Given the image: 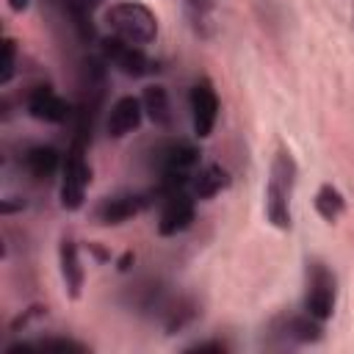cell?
Returning <instances> with one entry per match:
<instances>
[{
	"label": "cell",
	"mask_w": 354,
	"mask_h": 354,
	"mask_svg": "<svg viewBox=\"0 0 354 354\" xmlns=\"http://www.w3.org/2000/svg\"><path fill=\"white\" fill-rule=\"evenodd\" d=\"M296 160L293 155L279 147L271 160V174L266 183V218L277 230H290V199L296 188Z\"/></svg>",
	"instance_id": "cell-1"
},
{
	"label": "cell",
	"mask_w": 354,
	"mask_h": 354,
	"mask_svg": "<svg viewBox=\"0 0 354 354\" xmlns=\"http://www.w3.org/2000/svg\"><path fill=\"white\" fill-rule=\"evenodd\" d=\"M105 22L113 30V36L133 41V44H152L158 39V17L144 3H116L105 11Z\"/></svg>",
	"instance_id": "cell-2"
},
{
	"label": "cell",
	"mask_w": 354,
	"mask_h": 354,
	"mask_svg": "<svg viewBox=\"0 0 354 354\" xmlns=\"http://www.w3.org/2000/svg\"><path fill=\"white\" fill-rule=\"evenodd\" d=\"M86 144L83 138H72L64 163H61V188L58 199L64 210H80L86 202V188L91 183V166L86 160Z\"/></svg>",
	"instance_id": "cell-3"
},
{
	"label": "cell",
	"mask_w": 354,
	"mask_h": 354,
	"mask_svg": "<svg viewBox=\"0 0 354 354\" xmlns=\"http://www.w3.org/2000/svg\"><path fill=\"white\" fill-rule=\"evenodd\" d=\"M337 299V279L332 268L321 260L307 263V285H304V313H310L318 321L332 318Z\"/></svg>",
	"instance_id": "cell-4"
},
{
	"label": "cell",
	"mask_w": 354,
	"mask_h": 354,
	"mask_svg": "<svg viewBox=\"0 0 354 354\" xmlns=\"http://www.w3.org/2000/svg\"><path fill=\"white\" fill-rule=\"evenodd\" d=\"M100 53L105 58V64L116 66L122 75L127 77H147L158 69V64L144 53L141 44H133V41H124L119 36H108L102 39L100 44Z\"/></svg>",
	"instance_id": "cell-5"
},
{
	"label": "cell",
	"mask_w": 354,
	"mask_h": 354,
	"mask_svg": "<svg viewBox=\"0 0 354 354\" xmlns=\"http://www.w3.org/2000/svg\"><path fill=\"white\" fill-rule=\"evenodd\" d=\"M152 191L149 194H138V191H124V194H113V196H105L97 202L94 207V221L100 227H116V224H124L130 221L133 216H138L141 210H147V205L152 202Z\"/></svg>",
	"instance_id": "cell-6"
},
{
	"label": "cell",
	"mask_w": 354,
	"mask_h": 354,
	"mask_svg": "<svg viewBox=\"0 0 354 354\" xmlns=\"http://www.w3.org/2000/svg\"><path fill=\"white\" fill-rule=\"evenodd\" d=\"M268 335L277 337L282 346H301V343H318L324 337L321 321L313 318L310 313H296V315H277L268 324Z\"/></svg>",
	"instance_id": "cell-7"
},
{
	"label": "cell",
	"mask_w": 354,
	"mask_h": 354,
	"mask_svg": "<svg viewBox=\"0 0 354 354\" xmlns=\"http://www.w3.org/2000/svg\"><path fill=\"white\" fill-rule=\"evenodd\" d=\"M188 102H191L194 136H196V138H207V136L213 133V127H216V119H218V94H216L210 77H199V80L191 86Z\"/></svg>",
	"instance_id": "cell-8"
},
{
	"label": "cell",
	"mask_w": 354,
	"mask_h": 354,
	"mask_svg": "<svg viewBox=\"0 0 354 354\" xmlns=\"http://www.w3.org/2000/svg\"><path fill=\"white\" fill-rule=\"evenodd\" d=\"M196 218V196L183 188L174 191L169 196H163V207H160V218H158V235L171 238L183 230H188Z\"/></svg>",
	"instance_id": "cell-9"
},
{
	"label": "cell",
	"mask_w": 354,
	"mask_h": 354,
	"mask_svg": "<svg viewBox=\"0 0 354 354\" xmlns=\"http://www.w3.org/2000/svg\"><path fill=\"white\" fill-rule=\"evenodd\" d=\"M28 113H30L33 119H39V122L61 124V122H66L75 111H72V105H69L64 97H58L50 86H36V88L28 94Z\"/></svg>",
	"instance_id": "cell-10"
},
{
	"label": "cell",
	"mask_w": 354,
	"mask_h": 354,
	"mask_svg": "<svg viewBox=\"0 0 354 354\" xmlns=\"http://www.w3.org/2000/svg\"><path fill=\"white\" fill-rule=\"evenodd\" d=\"M141 119H144V105H141V100L133 97V94H124V97H119V100L111 105L108 119H105V130H108L111 138H124V136H130L133 130H138Z\"/></svg>",
	"instance_id": "cell-11"
},
{
	"label": "cell",
	"mask_w": 354,
	"mask_h": 354,
	"mask_svg": "<svg viewBox=\"0 0 354 354\" xmlns=\"http://www.w3.org/2000/svg\"><path fill=\"white\" fill-rule=\"evenodd\" d=\"M58 266H61V279H64V290L69 299H80L83 293V263H80V252H77V243L66 235L61 238L58 243Z\"/></svg>",
	"instance_id": "cell-12"
},
{
	"label": "cell",
	"mask_w": 354,
	"mask_h": 354,
	"mask_svg": "<svg viewBox=\"0 0 354 354\" xmlns=\"http://www.w3.org/2000/svg\"><path fill=\"white\" fill-rule=\"evenodd\" d=\"M64 163V155L53 144H36L22 155V166L33 180H50Z\"/></svg>",
	"instance_id": "cell-13"
},
{
	"label": "cell",
	"mask_w": 354,
	"mask_h": 354,
	"mask_svg": "<svg viewBox=\"0 0 354 354\" xmlns=\"http://www.w3.org/2000/svg\"><path fill=\"white\" fill-rule=\"evenodd\" d=\"M230 183H232V177H230V171H227L221 163H207V166H202L199 171H194L188 191H191L196 199H213L216 194L227 191Z\"/></svg>",
	"instance_id": "cell-14"
},
{
	"label": "cell",
	"mask_w": 354,
	"mask_h": 354,
	"mask_svg": "<svg viewBox=\"0 0 354 354\" xmlns=\"http://www.w3.org/2000/svg\"><path fill=\"white\" fill-rule=\"evenodd\" d=\"M160 313H163V329H166V335H174L180 329H185L199 315V304H196L194 296H177V299H169Z\"/></svg>",
	"instance_id": "cell-15"
},
{
	"label": "cell",
	"mask_w": 354,
	"mask_h": 354,
	"mask_svg": "<svg viewBox=\"0 0 354 354\" xmlns=\"http://www.w3.org/2000/svg\"><path fill=\"white\" fill-rule=\"evenodd\" d=\"M141 105L144 113L152 119V124L158 127H171L174 113H171V102H169V91L163 86H147L141 94Z\"/></svg>",
	"instance_id": "cell-16"
},
{
	"label": "cell",
	"mask_w": 354,
	"mask_h": 354,
	"mask_svg": "<svg viewBox=\"0 0 354 354\" xmlns=\"http://www.w3.org/2000/svg\"><path fill=\"white\" fill-rule=\"evenodd\" d=\"M315 210L324 221L335 224L343 213H346V196L332 185V183H324L318 191H315Z\"/></svg>",
	"instance_id": "cell-17"
},
{
	"label": "cell",
	"mask_w": 354,
	"mask_h": 354,
	"mask_svg": "<svg viewBox=\"0 0 354 354\" xmlns=\"http://www.w3.org/2000/svg\"><path fill=\"white\" fill-rule=\"evenodd\" d=\"M64 11H66V17H69V22H72V28H75V33H77V39L83 44L97 39V30H94V22H91V11L86 6H80L77 0H64Z\"/></svg>",
	"instance_id": "cell-18"
},
{
	"label": "cell",
	"mask_w": 354,
	"mask_h": 354,
	"mask_svg": "<svg viewBox=\"0 0 354 354\" xmlns=\"http://www.w3.org/2000/svg\"><path fill=\"white\" fill-rule=\"evenodd\" d=\"M17 69V41L11 36L3 39L0 44V86H8Z\"/></svg>",
	"instance_id": "cell-19"
},
{
	"label": "cell",
	"mask_w": 354,
	"mask_h": 354,
	"mask_svg": "<svg viewBox=\"0 0 354 354\" xmlns=\"http://www.w3.org/2000/svg\"><path fill=\"white\" fill-rule=\"evenodd\" d=\"M36 351H69V354H86L88 346L72 337H44L36 340Z\"/></svg>",
	"instance_id": "cell-20"
},
{
	"label": "cell",
	"mask_w": 354,
	"mask_h": 354,
	"mask_svg": "<svg viewBox=\"0 0 354 354\" xmlns=\"http://www.w3.org/2000/svg\"><path fill=\"white\" fill-rule=\"evenodd\" d=\"M185 8H188V17H191L194 28H196L199 33H207L210 11H213V0H185Z\"/></svg>",
	"instance_id": "cell-21"
},
{
	"label": "cell",
	"mask_w": 354,
	"mask_h": 354,
	"mask_svg": "<svg viewBox=\"0 0 354 354\" xmlns=\"http://www.w3.org/2000/svg\"><path fill=\"white\" fill-rule=\"evenodd\" d=\"M188 351H227V343L224 340H202V343H194L188 346Z\"/></svg>",
	"instance_id": "cell-22"
},
{
	"label": "cell",
	"mask_w": 354,
	"mask_h": 354,
	"mask_svg": "<svg viewBox=\"0 0 354 354\" xmlns=\"http://www.w3.org/2000/svg\"><path fill=\"white\" fill-rule=\"evenodd\" d=\"M133 260H136V254H133V252H124V254L116 260V268H119V271H127V268L133 266Z\"/></svg>",
	"instance_id": "cell-23"
},
{
	"label": "cell",
	"mask_w": 354,
	"mask_h": 354,
	"mask_svg": "<svg viewBox=\"0 0 354 354\" xmlns=\"http://www.w3.org/2000/svg\"><path fill=\"white\" fill-rule=\"evenodd\" d=\"M88 252H91V254H94V257H97L100 263H105V260H111V254H108V252H105L102 246H97V243H88Z\"/></svg>",
	"instance_id": "cell-24"
},
{
	"label": "cell",
	"mask_w": 354,
	"mask_h": 354,
	"mask_svg": "<svg viewBox=\"0 0 354 354\" xmlns=\"http://www.w3.org/2000/svg\"><path fill=\"white\" fill-rule=\"evenodd\" d=\"M28 3H30V0H8V8L19 14V11H25V8H28Z\"/></svg>",
	"instance_id": "cell-25"
},
{
	"label": "cell",
	"mask_w": 354,
	"mask_h": 354,
	"mask_svg": "<svg viewBox=\"0 0 354 354\" xmlns=\"http://www.w3.org/2000/svg\"><path fill=\"white\" fill-rule=\"evenodd\" d=\"M77 3H80V6H86L88 11H94V8H97V6L102 3V0H77Z\"/></svg>",
	"instance_id": "cell-26"
}]
</instances>
